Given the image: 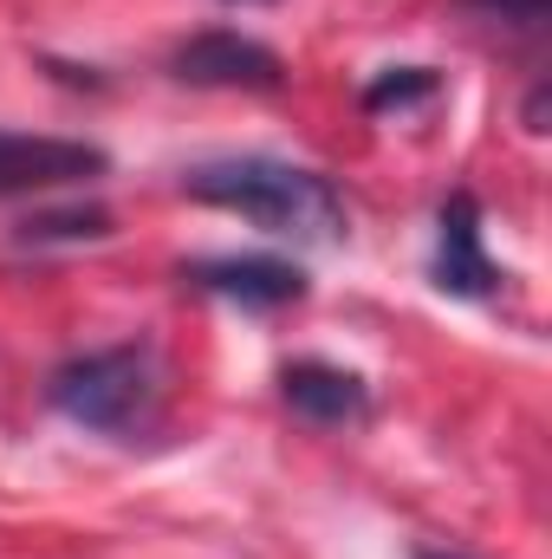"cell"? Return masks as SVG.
Instances as JSON below:
<instances>
[{"instance_id":"8992f818","label":"cell","mask_w":552,"mask_h":559,"mask_svg":"<svg viewBox=\"0 0 552 559\" xmlns=\"http://www.w3.org/2000/svg\"><path fill=\"white\" fill-rule=\"evenodd\" d=\"M429 274H435L442 293H461V299H481L501 280V267L481 248V202L468 189H455L442 202V215H435V261H429Z\"/></svg>"},{"instance_id":"3957f363","label":"cell","mask_w":552,"mask_h":559,"mask_svg":"<svg viewBox=\"0 0 552 559\" xmlns=\"http://www.w3.org/2000/svg\"><path fill=\"white\" fill-rule=\"evenodd\" d=\"M169 72L182 85H202V92H279L286 85V66H279L274 46L248 39V33H195L169 52Z\"/></svg>"},{"instance_id":"ba28073f","label":"cell","mask_w":552,"mask_h":559,"mask_svg":"<svg viewBox=\"0 0 552 559\" xmlns=\"http://www.w3.org/2000/svg\"><path fill=\"white\" fill-rule=\"evenodd\" d=\"M111 235V209L98 202H79V209H39L13 228L20 248H59V241H105Z\"/></svg>"},{"instance_id":"277c9868","label":"cell","mask_w":552,"mask_h":559,"mask_svg":"<svg viewBox=\"0 0 552 559\" xmlns=\"http://www.w3.org/2000/svg\"><path fill=\"white\" fill-rule=\"evenodd\" d=\"M111 156L98 143L79 138H26V131H0V195H46V189H72L105 176Z\"/></svg>"},{"instance_id":"5b68a950","label":"cell","mask_w":552,"mask_h":559,"mask_svg":"<svg viewBox=\"0 0 552 559\" xmlns=\"http://www.w3.org/2000/svg\"><path fill=\"white\" fill-rule=\"evenodd\" d=\"M189 286L241 306V312H274V306H292L305 299V274L279 254H215V261H189L182 267Z\"/></svg>"},{"instance_id":"8fae6325","label":"cell","mask_w":552,"mask_h":559,"mask_svg":"<svg viewBox=\"0 0 552 559\" xmlns=\"http://www.w3.org/2000/svg\"><path fill=\"white\" fill-rule=\"evenodd\" d=\"M527 131H533V138L547 131V79H540V85H533V98H527Z\"/></svg>"},{"instance_id":"7c38bea8","label":"cell","mask_w":552,"mask_h":559,"mask_svg":"<svg viewBox=\"0 0 552 559\" xmlns=\"http://www.w3.org/2000/svg\"><path fill=\"white\" fill-rule=\"evenodd\" d=\"M416 559H461V554H416Z\"/></svg>"},{"instance_id":"6da1fadb","label":"cell","mask_w":552,"mask_h":559,"mask_svg":"<svg viewBox=\"0 0 552 559\" xmlns=\"http://www.w3.org/2000/svg\"><path fill=\"white\" fill-rule=\"evenodd\" d=\"M182 195L228 209V215L254 222L261 235H286V241H338L345 235V195L332 189V176H319L305 163H279V156L195 163L182 176Z\"/></svg>"},{"instance_id":"4fadbf2b","label":"cell","mask_w":552,"mask_h":559,"mask_svg":"<svg viewBox=\"0 0 552 559\" xmlns=\"http://www.w3.org/2000/svg\"><path fill=\"white\" fill-rule=\"evenodd\" d=\"M235 7H261V0H235Z\"/></svg>"},{"instance_id":"9c48e42d","label":"cell","mask_w":552,"mask_h":559,"mask_svg":"<svg viewBox=\"0 0 552 559\" xmlns=\"http://www.w3.org/2000/svg\"><path fill=\"white\" fill-rule=\"evenodd\" d=\"M442 92V79L429 72V66H391V72H377L371 85H364V111H410V105H429Z\"/></svg>"},{"instance_id":"52a82bcc","label":"cell","mask_w":552,"mask_h":559,"mask_svg":"<svg viewBox=\"0 0 552 559\" xmlns=\"http://www.w3.org/2000/svg\"><path fill=\"white\" fill-rule=\"evenodd\" d=\"M279 397L286 411L319 429H351V423L371 417V384L345 365H325V358H299L279 371Z\"/></svg>"},{"instance_id":"30bf717a","label":"cell","mask_w":552,"mask_h":559,"mask_svg":"<svg viewBox=\"0 0 552 559\" xmlns=\"http://www.w3.org/2000/svg\"><path fill=\"white\" fill-rule=\"evenodd\" d=\"M475 13H488V20H507V26H547L552 20V0H468Z\"/></svg>"},{"instance_id":"7a4b0ae2","label":"cell","mask_w":552,"mask_h":559,"mask_svg":"<svg viewBox=\"0 0 552 559\" xmlns=\"http://www.w3.org/2000/svg\"><path fill=\"white\" fill-rule=\"evenodd\" d=\"M156 352L149 345H105V352H79L52 371L46 397L59 417H72L79 429L98 436H131L156 411Z\"/></svg>"}]
</instances>
